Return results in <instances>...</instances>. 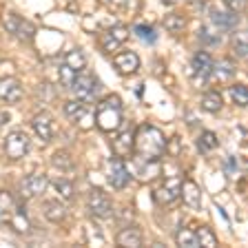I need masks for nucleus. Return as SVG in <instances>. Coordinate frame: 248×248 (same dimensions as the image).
I'll return each mask as SVG.
<instances>
[{
	"instance_id": "39448f33",
	"label": "nucleus",
	"mask_w": 248,
	"mask_h": 248,
	"mask_svg": "<svg viewBox=\"0 0 248 248\" xmlns=\"http://www.w3.org/2000/svg\"><path fill=\"white\" fill-rule=\"evenodd\" d=\"M29 153V138L22 131H11L5 138V155L9 160H22Z\"/></svg>"
},
{
	"instance_id": "ddd939ff",
	"label": "nucleus",
	"mask_w": 248,
	"mask_h": 248,
	"mask_svg": "<svg viewBox=\"0 0 248 248\" xmlns=\"http://www.w3.org/2000/svg\"><path fill=\"white\" fill-rule=\"evenodd\" d=\"M71 91H73V98L76 100H80V102H91L93 93H95V80L89 76H78Z\"/></svg>"
},
{
	"instance_id": "9b49d317",
	"label": "nucleus",
	"mask_w": 248,
	"mask_h": 248,
	"mask_svg": "<svg viewBox=\"0 0 248 248\" xmlns=\"http://www.w3.org/2000/svg\"><path fill=\"white\" fill-rule=\"evenodd\" d=\"M113 67L118 69L120 76H133L140 69V58L135 51H120L113 58Z\"/></svg>"
},
{
	"instance_id": "b1692460",
	"label": "nucleus",
	"mask_w": 248,
	"mask_h": 248,
	"mask_svg": "<svg viewBox=\"0 0 248 248\" xmlns=\"http://www.w3.org/2000/svg\"><path fill=\"white\" fill-rule=\"evenodd\" d=\"M162 27L166 31H170V33H180L186 27V18L182 14H166L164 20H162Z\"/></svg>"
},
{
	"instance_id": "5701e85b",
	"label": "nucleus",
	"mask_w": 248,
	"mask_h": 248,
	"mask_svg": "<svg viewBox=\"0 0 248 248\" xmlns=\"http://www.w3.org/2000/svg\"><path fill=\"white\" fill-rule=\"evenodd\" d=\"M231 46L237 58H246L248 56V33L244 31H235L231 38Z\"/></svg>"
},
{
	"instance_id": "473e14b6",
	"label": "nucleus",
	"mask_w": 248,
	"mask_h": 248,
	"mask_svg": "<svg viewBox=\"0 0 248 248\" xmlns=\"http://www.w3.org/2000/svg\"><path fill=\"white\" fill-rule=\"evenodd\" d=\"M76 78H78L76 69H71L69 64H62V67H60V84H62V87L71 89L73 82H76Z\"/></svg>"
},
{
	"instance_id": "f704fd0d",
	"label": "nucleus",
	"mask_w": 248,
	"mask_h": 248,
	"mask_svg": "<svg viewBox=\"0 0 248 248\" xmlns=\"http://www.w3.org/2000/svg\"><path fill=\"white\" fill-rule=\"evenodd\" d=\"M133 31L138 33L140 40H144V42H155V31H153V27H149V25H138Z\"/></svg>"
},
{
	"instance_id": "ea45409f",
	"label": "nucleus",
	"mask_w": 248,
	"mask_h": 248,
	"mask_svg": "<svg viewBox=\"0 0 248 248\" xmlns=\"http://www.w3.org/2000/svg\"><path fill=\"white\" fill-rule=\"evenodd\" d=\"M104 5H108L111 9H126L131 0H102Z\"/></svg>"
},
{
	"instance_id": "2f4dec72",
	"label": "nucleus",
	"mask_w": 248,
	"mask_h": 248,
	"mask_svg": "<svg viewBox=\"0 0 248 248\" xmlns=\"http://www.w3.org/2000/svg\"><path fill=\"white\" fill-rule=\"evenodd\" d=\"M231 98L237 107H246L248 104V89L244 84H232L231 87Z\"/></svg>"
},
{
	"instance_id": "58836bf2",
	"label": "nucleus",
	"mask_w": 248,
	"mask_h": 248,
	"mask_svg": "<svg viewBox=\"0 0 248 248\" xmlns=\"http://www.w3.org/2000/svg\"><path fill=\"white\" fill-rule=\"evenodd\" d=\"M76 122H78V126H80L82 131H87V129H91V126H95V120H93V115L87 113V111H84V113L80 115Z\"/></svg>"
},
{
	"instance_id": "4c0bfd02",
	"label": "nucleus",
	"mask_w": 248,
	"mask_h": 248,
	"mask_svg": "<svg viewBox=\"0 0 248 248\" xmlns=\"http://www.w3.org/2000/svg\"><path fill=\"white\" fill-rule=\"evenodd\" d=\"M224 5H226V9L232 11V14H242V11L246 9V0H224Z\"/></svg>"
},
{
	"instance_id": "f3484780",
	"label": "nucleus",
	"mask_w": 248,
	"mask_h": 248,
	"mask_svg": "<svg viewBox=\"0 0 248 248\" xmlns=\"http://www.w3.org/2000/svg\"><path fill=\"white\" fill-rule=\"evenodd\" d=\"M42 215L46 217V222L51 224H60L64 217H67V206L58 200H49L42 204Z\"/></svg>"
},
{
	"instance_id": "a878e982",
	"label": "nucleus",
	"mask_w": 248,
	"mask_h": 248,
	"mask_svg": "<svg viewBox=\"0 0 248 248\" xmlns=\"http://www.w3.org/2000/svg\"><path fill=\"white\" fill-rule=\"evenodd\" d=\"M217 146H219V140H217V135L213 133V131H204V133L200 135V140H197V149H200L202 153H213Z\"/></svg>"
},
{
	"instance_id": "f257e3e1",
	"label": "nucleus",
	"mask_w": 248,
	"mask_h": 248,
	"mask_svg": "<svg viewBox=\"0 0 248 248\" xmlns=\"http://www.w3.org/2000/svg\"><path fill=\"white\" fill-rule=\"evenodd\" d=\"M166 151V140L157 126L142 124L133 133V155L144 160H160Z\"/></svg>"
},
{
	"instance_id": "6ab92c4d",
	"label": "nucleus",
	"mask_w": 248,
	"mask_h": 248,
	"mask_svg": "<svg viewBox=\"0 0 248 248\" xmlns=\"http://www.w3.org/2000/svg\"><path fill=\"white\" fill-rule=\"evenodd\" d=\"M232 76H235V67L228 60H222L219 64H213L208 80H213L215 84H224V82H231Z\"/></svg>"
},
{
	"instance_id": "e433bc0d",
	"label": "nucleus",
	"mask_w": 248,
	"mask_h": 248,
	"mask_svg": "<svg viewBox=\"0 0 248 248\" xmlns=\"http://www.w3.org/2000/svg\"><path fill=\"white\" fill-rule=\"evenodd\" d=\"M180 149H182L180 135H175V138L166 140V151H164V153H169V155H177V153H180Z\"/></svg>"
},
{
	"instance_id": "f8f14e48",
	"label": "nucleus",
	"mask_w": 248,
	"mask_h": 248,
	"mask_svg": "<svg viewBox=\"0 0 248 248\" xmlns=\"http://www.w3.org/2000/svg\"><path fill=\"white\" fill-rule=\"evenodd\" d=\"M31 126H33L36 135L42 140V142H51V140H53V118L46 113V111L33 115V120H31Z\"/></svg>"
},
{
	"instance_id": "79ce46f5",
	"label": "nucleus",
	"mask_w": 248,
	"mask_h": 248,
	"mask_svg": "<svg viewBox=\"0 0 248 248\" xmlns=\"http://www.w3.org/2000/svg\"><path fill=\"white\" fill-rule=\"evenodd\" d=\"M162 2H164V5H169V7L170 5H177V0H162Z\"/></svg>"
},
{
	"instance_id": "bb28decb",
	"label": "nucleus",
	"mask_w": 248,
	"mask_h": 248,
	"mask_svg": "<svg viewBox=\"0 0 248 248\" xmlns=\"http://www.w3.org/2000/svg\"><path fill=\"white\" fill-rule=\"evenodd\" d=\"M64 64H69L71 69H76V71L80 73L87 67V56H84L80 49H71V51H67V56H64Z\"/></svg>"
},
{
	"instance_id": "7ed1b4c3",
	"label": "nucleus",
	"mask_w": 248,
	"mask_h": 248,
	"mask_svg": "<svg viewBox=\"0 0 248 248\" xmlns=\"http://www.w3.org/2000/svg\"><path fill=\"white\" fill-rule=\"evenodd\" d=\"M126 160H131L129 164H126L129 173L138 177L140 182H144V184H151V182L157 180L160 173H162L160 160H144V157H138V155L133 157V153H131Z\"/></svg>"
},
{
	"instance_id": "c9c22d12",
	"label": "nucleus",
	"mask_w": 248,
	"mask_h": 248,
	"mask_svg": "<svg viewBox=\"0 0 248 248\" xmlns=\"http://www.w3.org/2000/svg\"><path fill=\"white\" fill-rule=\"evenodd\" d=\"M33 33H36L33 25H31V22H27V20H22V25H20V29H18V33H16V36L20 38V40H29Z\"/></svg>"
},
{
	"instance_id": "dca6fc26",
	"label": "nucleus",
	"mask_w": 248,
	"mask_h": 248,
	"mask_svg": "<svg viewBox=\"0 0 248 248\" xmlns=\"http://www.w3.org/2000/svg\"><path fill=\"white\" fill-rule=\"evenodd\" d=\"M193 64V71H195V76L200 78V80H208V76H211V69H213V58L208 51H197L195 56H193L191 60Z\"/></svg>"
},
{
	"instance_id": "2eb2a0df",
	"label": "nucleus",
	"mask_w": 248,
	"mask_h": 248,
	"mask_svg": "<svg viewBox=\"0 0 248 248\" xmlns=\"http://www.w3.org/2000/svg\"><path fill=\"white\" fill-rule=\"evenodd\" d=\"M180 197L184 200V204L188 208H195V211H197V208L202 206V191H200V186H197L195 182H191V180L182 182Z\"/></svg>"
},
{
	"instance_id": "72a5a7b5",
	"label": "nucleus",
	"mask_w": 248,
	"mask_h": 248,
	"mask_svg": "<svg viewBox=\"0 0 248 248\" xmlns=\"http://www.w3.org/2000/svg\"><path fill=\"white\" fill-rule=\"evenodd\" d=\"M53 186L58 188V193H60L62 200H71L73 197V184L69 180H56L53 182Z\"/></svg>"
},
{
	"instance_id": "aec40b11",
	"label": "nucleus",
	"mask_w": 248,
	"mask_h": 248,
	"mask_svg": "<svg viewBox=\"0 0 248 248\" xmlns=\"http://www.w3.org/2000/svg\"><path fill=\"white\" fill-rule=\"evenodd\" d=\"M202 111H206V113H217V111H222L224 107V98L219 91H206L202 95V102H200Z\"/></svg>"
},
{
	"instance_id": "423d86ee",
	"label": "nucleus",
	"mask_w": 248,
	"mask_h": 248,
	"mask_svg": "<svg viewBox=\"0 0 248 248\" xmlns=\"http://www.w3.org/2000/svg\"><path fill=\"white\" fill-rule=\"evenodd\" d=\"M126 38H129V29L124 25H115L111 27L108 31H104L102 38H100V46H102L104 53H115L120 51V46L126 42Z\"/></svg>"
},
{
	"instance_id": "6e6552de",
	"label": "nucleus",
	"mask_w": 248,
	"mask_h": 248,
	"mask_svg": "<svg viewBox=\"0 0 248 248\" xmlns=\"http://www.w3.org/2000/svg\"><path fill=\"white\" fill-rule=\"evenodd\" d=\"M129 182H131V173H129V169H126V160L113 157L111 164H108V184L120 191L124 186H129Z\"/></svg>"
},
{
	"instance_id": "1a4fd4ad",
	"label": "nucleus",
	"mask_w": 248,
	"mask_h": 248,
	"mask_svg": "<svg viewBox=\"0 0 248 248\" xmlns=\"http://www.w3.org/2000/svg\"><path fill=\"white\" fill-rule=\"evenodd\" d=\"M180 188H182V180L180 177H169L160 184V188L153 191V200L157 204H170L180 197Z\"/></svg>"
},
{
	"instance_id": "4be33fe9",
	"label": "nucleus",
	"mask_w": 248,
	"mask_h": 248,
	"mask_svg": "<svg viewBox=\"0 0 248 248\" xmlns=\"http://www.w3.org/2000/svg\"><path fill=\"white\" fill-rule=\"evenodd\" d=\"M9 226L14 228V232H18V235H27V232H29L31 224L22 208H14V213H11V217H9Z\"/></svg>"
},
{
	"instance_id": "f03ea898",
	"label": "nucleus",
	"mask_w": 248,
	"mask_h": 248,
	"mask_svg": "<svg viewBox=\"0 0 248 248\" xmlns=\"http://www.w3.org/2000/svg\"><path fill=\"white\" fill-rule=\"evenodd\" d=\"M93 120H95V126H98L102 133H113V131H118L124 122L120 95H108V98H104L102 102L98 104V108H95Z\"/></svg>"
},
{
	"instance_id": "4468645a",
	"label": "nucleus",
	"mask_w": 248,
	"mask_h": 248,
	"mask_svg": "<svg viewBox=\"0 0 248 248\" xmlns=\"http://www.w3.org/2000/svg\"><path fill=\"white\" fill-rule=\"evenodd\" d=\"M111 149H113L115 157L126 160V157L133 153V133H131V131H122V133H118L113 138V142H111Z\"/></svg>"
},
{
	"instance_id": "7c9ffc66",
	"label": "nucleus",
	"mask_w": 248,
	"mask_h": 248,
	"mask_svg": "<svg viewBox=\"0 0 248 248\" xmlns=\"http://www.w3.org/2000/svg\"><path fill=\"white\" fill-rule=\"evenodd\" d=\"M22 25V18L18 14H14V11H7L5 18H2V27L7 29V33H11V36H16L18 33V29H20Z\"/></svg>"
},
{
	"instance_id": "9d476101",
	"label": "nucleus",
	"mask_w": 248,
	"mask_h": 248,
	"mask_svg": "<svg viewBox=\"0 0 248 248\" xmlns=\"http://www.w3.org/2000/svg\"><path fill=\"white\" fill-rule=\"evenodd\" d=\"M25 91H22V84L20 80H16V78H0V100L2 102H20Z\"/></svg>"
},
{
	"instance_id": "393cba45",
	"label": "nucleus",
	"mask_w": 248,
	"mask_h": 248,
	"mask_svg": "<svg viewBox=\"0 0 248 248\" xmlns=\"http://www.w3.org/2000/svg\"><path fill=\"white\" fill-rule=\"evenodd\" d=\"M62 113H64V118L71 120V122H76L80 115L84 113V102H80V100H67V102L62 104Z\"/></svg>"
},
{
	"instance_id": "a19ab883",
	"label": "nucleus",
	"mask_w": 248,
	"mask_h": 248,
	"mask_svg": "<svg viewBox=\"0 0 248 248\" xmlns=\"http://www.w3.org/2000/svg\"><path fill=\"white\" fill-rule=\"evenodd\" d=\"M7 122H9V113H7V111H0V129H2Z\"/></svg>"
},
{
	"instance_id": "cd10ccee",
	"label": "nucleus",
	"mask_w": 248,
	"mask_h": 248,
	"mask_svg": "<svg viewBox=\"0 0 248 248\" xmlns=\"http://www.w3.org/2000/svg\"><path fill=\"white\" fill-rule=\"evenodd\" d=\"M175 242H177V246H184V248H197L200 246L197 235H195L193 228H182V231H177Z\"/></svg>"
},
{
	"instance_id": "0eeeda50",
	"label": "nucleus",
	"mask_w": 248,
	"mask_h": 248,
	"mask_svg": "<svg viewBox=\"0 0 248 248\" xmlns=\"http://www.w3.org/2000/svg\"><path fill=\"white\" fill-rule=\"evenodd\" d=\"M49 186V180L42 173H33V175H27L20 182V197L22 200H33V197L42 195Z\"/></svg>"
},
{
	"instance_id": "a211bd4d",
	"label": "nucleus",
	"mask_w": 248,
	"mask_h": 248,
	"mask_svg": "<svg viewBox=\"0 0 248 248\" xmlns=\"http://www.w3.org/2000/svg\"><path fill=\"white\" fill-rule=\"evenodd\" d=\"M142 231L135 226H129V228H122V231L115 235V244L118 246H129V248H138L142 246Z\"/></svg>"
},
{
	"instance_id": "412c9836",
	"label": "nucleus",
	"mask_w": 248,
	"mask_h": 248,
	"mask_svg": "<svg viewBox=\"0 0 248 248\" xmlns=\"http://www.w3.org/2000/svg\"><path fill=\"white\" fill-rule=\"evenodd\" d=\"M16 208V200L9 191H0V226H9V217Z\"/></svg>"
},
{
	"instance_id": "c756f323",
	"label": "nucleus",
	"mask_w": 248,
	"mask_h": 248,
	"mask_svg": "<svg viewBox=\"0 0 248 248\" xmlns=\"http://www.w3.org/2000/svg\"><path fill=\"white\" fill-rule=\"evenodd\" d=\"M51 162H53V166L60 169V170H71L73 166H76V162H73V157H71L69 151H58V153L51 157Z\"/></svg>"
},
{
	"instance_id": "20e7f679",
	"label": "nucleus",
	"mask_w": 248,
	"mask_h": 248,
	"mask_svg": "<svg viewBox=\"0 0 248 248\" xmlns=\"http://www.w3.org/2000/svg\"><path fill=\"white\" fill-rule=\"evenodd\" d=\"M87 211L95 219H111L113 217V204H111L107 193H102L100 188H93L87 197Z\"/></svg>"
},
{
	"instance_id": "c85d7f7f",
	"label": "nucleus",
	"mask_w": 248,
	"mask_h": 248,
	"mask_svg": "<svg viewBox=\"0 0 248 248\" xmlns=\"http://www.w3.org/2000/svg\"><path fill=\"white\" fill-rule=\"evenodd\" d=\"M195 235H197V242H200L202 248H215V246H217L215 232H213L208 226H200V228L195 231Z\"/></svg>"
}]
</instances>
